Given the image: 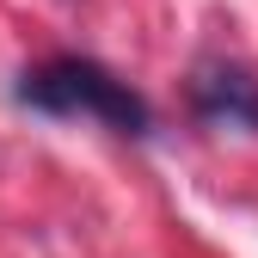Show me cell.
Masks as SVG:
<instances>
[{"instance_id": "6da1fadb", "label": "cell", "mask_w": 258, "mask_h": 258, "mask_svg": "<svg viewBox=\"0 0 258 258\" xmlns=\"http://www.w3.org/2000/svg\"><path fill=\"white\" fill-rule=\"evenodd\" d=\"M13 99L43 117H92L117 136H148L154 129V105L92 55H49L37 68H25Z\"/></svg>"}, {"instance_id": "7a4b0ae2", "label": "cell", "mask_w": 258, "mask_h": 258, "mask_svg": "<svg viewBox=\"0 0 258 258\" xmlns=\"http://www.w3.org/2000/svg\"><path fill=\"white\" fill-rule=\"evenodd\" d=\"M184 99H190V117L203 129H246V136H258V74L246 61L203 55L190 68Z\"/></svg>"}]
</instances>
